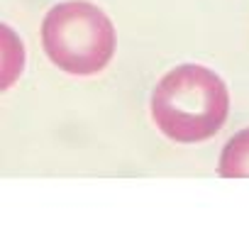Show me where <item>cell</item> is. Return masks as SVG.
Listing matches in <instances>:
<instances>
[{
    "label": "cell",
    "mask_w": 249,
    "mask_h": 227,
    "mask_svg": "<svg viewBox=\"0 0 249 227\" xmlns=\"http://www.w3.org/2000/svg\"><path fill=\"white\" fill-rule=\"evenodd\" d=\"M230 115L225 81L200 64H181L157 83L152 120L176 144H200L215 137Z\"/></svg>",
    "instance_id": "6da1fadb"
},
{
    "label": "cell",
    "mask_w": 249,
    "mask_h": 227,
    "mask_svg": "<svg viewBox=\"0 0 249 227\" xmlns=\"http://www.w3.org/2000/svg\"><path fill=\"white\" fill-rule=\"evenodd\" d=\"M117 35L110 17L88 0L54 5L42 22V49L71 76L100 73L115 56Z\"/></svg>",
    "instance_id": "7a4b0ae2"
},
{
    "label": "cell",
    "mask_w": 249,
    "mask_h": 227,
    "mask_svg": "<svg viewBox=\"0 0 249 227\" xmlns=\"http://www.w3.org/2000/svg\"><path fill=\"white\" fill-rule=\"evenodd\" d=\"M217 174L222 178H249V127L232 135V140L222 147Z\"/></svg>",
    "instance_id": "3957f363"
}]
</instances>
